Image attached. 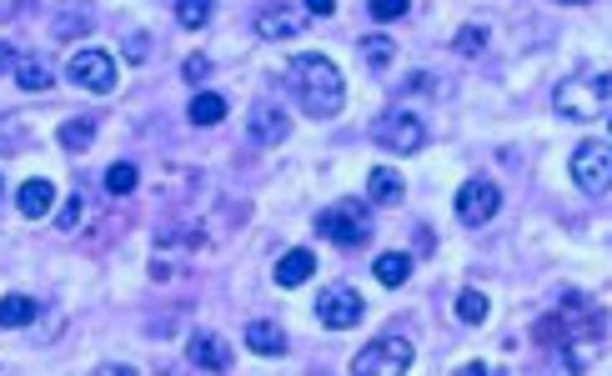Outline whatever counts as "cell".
Returning <instances> with one entry per match:
<instances>
[{"label":"cell","mask_w":612,"mask_h":376,"mask_svg":"<svg viewBox=\"0 0 612 376\" xmlns=\"http://www.w3.org/2000/svg\"><path fill=\"white\" fill-rule=\"evenodd\" d=\"M281 81H286L291 101H296L306 116H317V121H332V116H342V106H347V81H342L337 61H327V56H296Z\"/></svg>","instance_id":"1"},{"label":"cell","mask_w":612,"mask_h":376,"mask_svg":"<svg viewBox=\"0 0 612 376\" xmlns=\"http://www.w3.org/2000/svg\"><path fill=\"white\" fill-rule=\"evenodd\" d=\"M552 106H557V116H562V121L587 126V121H597V116L612 106V76H597V71L567 76V81H557Z\"/></svg>","instance_id":"2"},{"label":"cell","mask_w":612,"mask_h":376,"mask_svg":"<svg viewBox=\"0 0 612 376\" xmlns=\"http://www.w3.org/2000/svg\"><path fill=\"white\" fill-rule=\"evenodd\" d=\"M317 236H327V241H337V246H367L372 241V206L367 201H357V196H342L337 206H327L322 216H317Z\"/></svg>","instance_id":"3"},{"label":"cell","mask_w":612,"mask_h":376,"mask_svg":"<svg viewBox=\"0 0 612 376\" xmlns=\"http://www.w3.org/2000/svg\"><path fill=\"white\" fill-rule=\"evenodd\" d=\"M567 171H572V186L582 196H607L612 191V146L607 141H582L572 151Z\"/></svg>","instance_id":"4"},{"label":"cell","mask_w":612,"mask_h":376,"mask_svg":"<svg viewBox=\"0 0 612 376\" xmlns=\"http://www.w3.org/2000/svg\"><path fill=\"white\" fill-rule=\"evenodd\" d=\"M412 366V341L407 336H377L352 356V376H407Z\"/></svg>","instance_id":"5"},{"label":"cell","mask_w":612,"mask_h":376,"mask_svg":"<svg viewBox=\"0 0 612 376\" xmlns=\"http://www.w3.org/2000/svg\"><path fill=\"white\" fill-rule=\"evenodd\" d=\"M372 136H377V146H387L392 156H417V151L427 146V126H422L417 111H387V116L372 126Z\"/></svg>","instance_id":"6"},{"label":"cell","mask_w":612,"mask_h":376,"mask_svg":"<svg viewBox=\"0 0 612 376\" xmlns=\"http://www.w3.org/2000/svg\"><path fill=\"white\" fill-rule=\"evenodd\" d=\"M71 81L81 86V91H91V96H106V91H116V56L111 51H101V46H81L76 56H71Z\"/></svg>","instance_id":"7"},{"label":"cell","mask_w":612,"mask_h":376,"mask_svg":"<svg viewBox=\"0 0 612 376\" xmlns=\"http://www.w3.org/2000/svg\"><path fill=\"white\" fill-rule=\"evenodd\" d=\"M362 296L352 291V286H327L322 296H317V321L327 326V331H352L357 321H362Z\"/></svg>","instance_id":"8"},{"label":"cell","mask_w":612,"mask_h":376,"mask_svg":"<svg viewBox=\"0 0 612 376\" xmlns=\"http://www.w3.org/2000/svg\"><path fill=\"white\" fill-rule=\"evenodd\" d=\"M497 206H502V191H497V181H467V186H457V216L467 221V226H487L492 216H497Z\"/></svg>","instance_id":"9"},{"label":"cell","mask_w":612,"mask_h":376,"mask_svg":"<svg viewBox=\"0 0 612 376\" xmlns=\"http://www.w3.org/2000/svg\"><path fill=\"white\" fill-rule=\"evenodd\" d=\"M246 131H251L256 146H281V141L291 136V116H286L276 101H256L251 116H246Z\"/></svg>","instance_id":"10"},{"label":"cell","mask_w":612,"mask_h":376,"mask_svg":"<svg viewBox=\"0 0 612 376\" xmlns=\"http://www.w3.org/2000/svg\"><path fill=\"white\" fill-rule=\"evenodd\" d=\"M251 26H256L261 41H286V36H296L306 26V11L301 6H261L251 16Z\"/></svg>","instance_id":"11"},{"label":"cell","mask_w":612,"mask_h":376,"mask_svg":"<svg viewBox=\"0 0 612 376\" xmlns=\"http://www.w3.org/2000/svg\"><path fill=\"white\" fill-rule=\"evenodd\" d=\"M16 86L21 91H51L56 86V66L46 61V56H36V51H16Z\"/></svg>","instance_id":"12"},{"label":"cell","mask_w":612,"mask_h":376,"mask_svg":"<svg viewBox=\"0 0 612 376\" xmlns=\"http://www.w3.org/2000/svg\"><path fill=\"white\" fill-rule=\"evenodd\" d=\"M16 211H21L26 221H46V216L56 211V186H51L46 176H36V181H26V186L16 191Z\"/></svg>","instance_id":"13"},{"label":"cell","mask_w":612,"mask_h":376,"mask_svg":"<svg viewBox=\"0 0 612 376\" xmlns=\"http://www.w3.org/2000/svg\"><path fill=\"white\" fill-rule=\"evenodd\" d=\"M186 351H191V361H196L201 371H231V346H226L221 336H211V331H196Z\"/></svg>","instance_id":"14"},{"label":"cell","mask_w":612,"mask_h":376,"mask_svg":"<svg viewBox=\"0 0 612 376\" xmlns=\"http://www.w3.org/2000/svg\"><path fill=\"white\" fill-rule=\"evenodd\" d=\"M402 196H407V186H402V176L392 166H372L367 171V206H397Z\"/></svg>","instance_id":"15"},{"label":"cell","mask_w":612,"mask_h":376,"mask_svg":"<svg viewBox=\"0 0 612 376\" xmlns=\"http://www.w3.org/2000/svg\"><path fill=\"white\" fill-rule=\"evenodd\" d=\"M312 271H317V256L306 251V246H296V251H286L281 261H276V286H301V281H312Z\"/></svg>","instance_id":"16"},{"label":"cell","mask_w":612,"mask_h":376,"mask_svg":"<svg viewBox=\"0 0 612 376\" xmlns=\"http://www.w3.org/2000/svg\"><path fill=\"white\" fill-rule=\"evenodd\" d=\"M246 346H251L256 356H281V351H286V331H281L276 321H251V326H246Z\"/></svg>","instance_id":"17"},{"label":"cell","mask_w":612,"mask_h":376,"mask_svg":"<svg viewBox=\"0 0 612 376\" xmlns=\"http://www.w3.org/2000/svg\"><path fill=\"white\" fill-rule=\"evenodd\" d=\"M186 116H191V126H221V121H226V96L201 91V96H191Z\"/></svg>","instance_id":"18"},{"label":"cell","mask_w":612,"mask_h":376,"mask_svg":"<svg viewBox=\"0 0 612 376\" xmlns=\"http://www.w3.org/2000/svg\"><path fill=\"white\" fill-rule=\"evenodd\" d=\"M372 271H377L382 286H402V281L412 276V256H407V251H382V256L372 261Z\"/></svg>","instance_id":"19"},{"label":"cell","mask_w":612,"mask_h":376,"mask_svg":"<svg viewBox=\"0 0 612 376\" xmlns=\"http://www.w3.org/2000/svg\"><path fill=\"white\" fill-rule=\"evenodd\" d=\"M36 311H41L36 296H6V301H0V326H11V331H16V326H31Z\"/></svg>","instance_id":"20"},{"label":"cell","mask_w":612,"mask_h":376,"mask_svg":"<svg viewBox=\"0 0 612 376\" xmlns=\"http://www.w3.org/2000/svg\"><path fill=\"white\" fill-rule=\"evenodd\" d=\"M91 26H96V16H91L86 6H71V11H61V16L51 21V31H56L61 41H66V36H86Z\"/></svg>","instance_id":"21"},{"label":"cell","mask_w":612,"mask_h":376,"mask_svg":"<svg viewBox=\"0 0 612 376\" xmlns=\"http://www.w3.org/2000/svg\"><path fill=\"white\" fill-rule=\"evenodd\" d=\"M91 141H96V121H91V116H76V121L61 126V146H66V151H86Z\"/></svg>","instance_id":"22"},{"label":"cell","mask_w":612,"mask_h":376,"mask_svg":"<svg viewBox=\"0 0 612 376\" xmlns=\"http://www.w3.org/2000/svg\"><path fill=\"white\" fill-rule=\"evenodd\" d=\"M211 16H216V6H211V0H181V6H176V21H181L186 31H201Z\"/></svg>","instance_id":"23"},{"label":"cell","mask_w":612,"mask_h":376,"mask_svg":"<svg viewBox=\"0 0 612 376\" xmlns=\"http://www.w3.org/2000/svg\"><path fill=\"white\" fill-rule=\"evenodd\" d=\"M392 56H397V46H392L387 36H367V41H362V61H367L372 71H387Z\"/></svg>","instance_id":"24"},{"label":"cell","mask_w":612,"mask_h":376,"mask_svg":"<svg viewBox=\"0 0 612 376\" xmlns=\"http://www.w3.org/2000/svg\"><path fill=\"white\" fill-rule=\"evenodd\" d=\"M136 181H141V171H136L131 161H116V166L106 171V191H111V196H131Z\"/></svg>","instance_id":"25"},{"label":"cell","mask_w":612,"mask_h":376,"mask_svg":"<svg viewBox=\"0 0 612 376\" xmlns=\"http://www.w3.org/2000/svg\"><path fill=\"white\" fill-rule=\"evenodd\" d=\"M457 321H467V326H477V321H487V296L482 291H457Z\"/></svg>","instance_id":"26"},{"label":"cell","mask_w":612,"mask_h":376,"mask_svg":"<svg viewBox=\"0 0 612 376\" xmlns=\"http://www.w3.org/2000/svg\"><path fill=\"white\" fill-rule=\"evenodd\" d=\"M412 11V0H372V6H367V16L377 21V26H387V21H402Z\"/></svg>","instance_id":"27"},{"label":"cell","mask_w":612,"mask_h":376,"mask_svg":"<svg viewBox=\"0 0 612 376\" xmlns=\"http://www.w3.org/2000/svg\"><path fill=\"white\" fill-rule=\"evenodd\" d=\"M452 46H457V56H482L487 51V31L482 26H467V31H457Z\"/></svg>","instance_id":"28"},{"label":"cell","mask_w":612,"mask_h":376,"mask_svg":"<svg viewBox=\"0 0 612 376\" xmlns=\"http://www.w3.org/2000/svg\"><path fill=\"white\" fill-rule=\"evenodd\" d=\"M56 226H61V231H76V226H81V196L61 201V216H56Z\"/></svg>","instance_id":"29"},{"label":"cell","mask_w":612,"mask_h":376,"mask_svg":"<svg viewBox=\"0 0 612 376\" xmlns=\"http://www.w3.org/2000/svg\"><path fill=\"white\" fill-rule=\"evenodd\" d=\"M146 51H151V36H126V61H131V66H141Z\"/></svg>","instance_id":"30"},{"label":"cell","mask_w":612,"mask_h":376,"mask_svg":"<svg viewBox=\"0 0 612 376\" xmlns=\"http://www.w3.org/2000/svg\"><path fill=\"white\" fill-rule=\"evenodd\" d=\"M91 376H141L136 366H126V361H106V366H96Z\"/></svg>","instance_id":"31"},{"label":"cell","mask_w":612,"mask_h":376,"mask_svg":"<svg viewBox=\"0 0 612 376\" xmlns=\"http://www.w3.org/2000/svg\"><path fill=\"white\" fill-rule=\"evenodd\" d=\"M206 71H211V56H191L186 61V81H201Z\"/></svg>","instance_id":"32"},{"label":"cell","mask_w":612,"mask_h":376,"mask_svg":"<svg viewBox=\"0 0 612 376\" xmlns=\"http://www.w3.org/2000/svg\"><path fill=\"white\" fill-rule=\"evenodd\" d=\"M306 16H337L332 0H317V6H306Z\"/></svg>","instance_id":"33"},{"label":"cell","mask_w":612,"mask_h":376,"mask_svg":"<svg viewBox=\"0 0 612 376\" xmlns=\"http://www.w3.org/2000/svg\"><path fill=\"white\" fill-rule=\"evenodd\" d=\"M457 376H492L482 361H467V366H457Z\"/></svg>","instance_id":"34"},{"label":"cell","mask_w":612,"mask_h":376,"mask_svg":"<svg viewBox=\"0 0 612 376\" xmlns=\"http://www.w3.org/2000/svg\"><path fill=\"white\" fill-rule=\"evenodd\" d=\"M11 66H16V51H11V46H0V71H11Z\"/></svg>","instance_id":"35"},{"label":"cell","mask_w":612,"mask_h":376,"mask_svg":"<svg viewBox=\"0 0 612 376\" xmlns=\"http://www.w3.org/2000/svg\"><path fill=\"white\" fill-rule=\"evenodd\" d=\"M0 191H6V186H0Z\"/></svg>","instance_id":"36"}]
</instances>
